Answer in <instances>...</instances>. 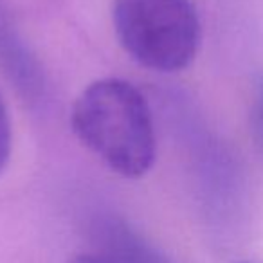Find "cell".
I'll return each instance as SVG.
<instances>
[{
  "instance_id": "6da1fadb",
  "label": "cell",
  "mask_w": 263,
  "mask_h": 263,
  "mask_svg": "<svg viewBox=\"0 0 263 263\" xmlns=\"http://www.w3.org/2000/svg\"><path fill=\"white\" fill-rule=\"evenodd\" d=\"M70 126L83 146L124 179H139L154 166L152 110L128 81L105 78L83 88L70 110Z\"/></svg>"
},
{
  "instance_id": "7a4b0ae2",
  "label": "cell",
  "mask_w": 263,
  "mask_h": 263,
  "mask_svg": "<svg viewBox=\"0 0 263 263\" xmlns=\"http://www.w3.org/2000/svg\"><path fill=\"white\" fill-rule=\"evenodd\" d=\"M112 22L124 51L155 72L190 67L200 45V20L191 0H114Z\"/></svg>"
},
{
  "instance_id": "3957f363",
  "label": "cell",
  "mask_w": 263,
  "mask_h": 263,
  "mask_svg": "<svg viewBox=\"0 0 263 263\" xmlns=\"http://www.w3.org/2000/svg\"><path fill=\"white\" fill-rule=\"evenodd\" d=\"M128 245L126 251H121L119 258H114L119 263H170L166 258H161L159 254H155L152 249H146L141 243H132L130 240H124Z\"/></svg>"
},
{
  "instance_id": "277c9868",
  "label": "cell",
  "mask_w": 263,
  "mask_h": 263,
  "mask_svg": "<svg viewBox=\"0 0 263 263\" xmlns=\"http://www.w3.org/2000/svg\"><path fill=\"white\" fill-rule=\"evenodd\" d=\"M251 126L256 146L263 154V78L256 83L251 106Z\"/></svg>"
},
{
  "instance_id": "5b68a950",
  "label": "cell",
  "mask_w": 263,
  "mask_h": 263,
  "mask_svg": "<svg viewBox=\"0 0 263 263\" xmlns=\"http://www.w3.org/2000/svg\"><path fill=\"white\" fill-rule=\"evenodd\" d=\"M13 134H11V119H9L8 106H6L2 94H0V173L6 168L11 155Z\"/></svg>"
},
{
  "instance_id": "8992f818",
  "label": "cell",
  "mask_w": 263,
  "mask_h": 263,
  "mask_svg": "<svg viewBox=\"0 0 263 263\" xmlns=\"http://www.w3.org/2000/svg\"><path fill=\"white\" fill-rule=\"evenodd\" d=\"M67 263H119L112 258V256H103V254H80L76 258L69 259Z\"/></svg>"
}]
</instances>
